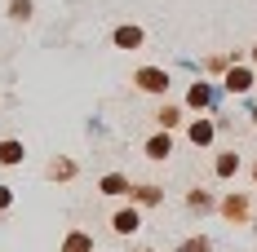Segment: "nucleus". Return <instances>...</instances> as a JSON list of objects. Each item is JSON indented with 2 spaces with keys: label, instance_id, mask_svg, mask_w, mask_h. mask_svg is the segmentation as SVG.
<instances>
[{
  "label": "nucleus",
  "instance_id": "1",
  "mask_svg": "<svg viewBox=\"0 0 257 252\" xmlns=\"http://www.w3.org/2000/svg\"><path fill=\"white\" fill-rule=\"evenodd\" d=\"M0 159H5V164H18V159H23V146H18V142H5V146H0Z\"/></svg>",
  "mask_w": 257,
  "mask_h": 252
},
{
  "label": "nucleus",
  "instance_id": "2",
  "mask_svg": "<svg viewBox=\"0 0 257 252\" xmlns=\"http://www.w3.org/2000/svg\"><path fill=\"white\" fill-rule=\"evenodd\" d=\"M138 80H142V89H164V84H169V80L160 76V71H142Z\"/></svg>",
  "mask_w": 257,
  "mask_h": 252
},
{
  "label": "nucleus",
  "instance_id": "3",
  "mask_svg": "<svg viewBox=\"0 0 257 252\" xmlns=\"http://www.w3.org/2000/svg\"><path fill=\"white\" fill-rule=\"evenodd\" d=\"M115 40H120V45H138V40H142V36H138V31H133V27H120V31H115Z\"/></svg>",
  "mask_w": 257,
  "mask_h": 252
},
{
  "label": "nucleus",
  "instance_id": "4",
  "mask_svg": "<svg viewBox=\"0 0 257 252\" xmlns=\"http://www.w3.org/2000/svg\"><path fill=\"white\" fill-rule=\"evenodd\" d=\"M226 84H231V89H239V93H244V89H248V84H253V80H248V71H231V80H226Z\"/></svg>",
  "mask_w": 257,
  "mask_h": 252
},
{
  "label": "nucleus",
  "instance_id": "5",
  "mask_svg": "<svg viewBox=\"0 0 257 252\" xmlns=\"http://www.w3.org/2000/svg\"><path fill=\"white\" fill-rule=\"evenodd\" d=\"M208 98H213V93H208L204 84H195V89H191V102H195V106H204V102H208Z\"/></svg>",
  "mask_w": 257,
  "mask_h": 252
},
{
  "label": "nucleus",
  "instance_id": "6",
  "mask_svg": "<svg viewBox=\"0 0 257 252\" xmlns=\"http://www.w3.org/2000/svg\"><path fill=\"white\" fill-rule=\"evenodd\" d=\"M138 226V217H133V212H120V217H115V230H133Z\"/></svg>",
  "mask_w": 257,
  "mask_h": 252
},
{
  "label": "nucleus",
  "instance_id": "7",
  "mask_svg": "<svg viewBox=\"0 0 257 252\" xmlns=\"http://www.w3.org/2000/svg\"><path fill=\"white\" fill-rule=\"evenodd\" d=\"M102 186H106V195H120V190H124V177H106Z\"/></svg>",
  "mask_w": 257,
  "mask_h": 252
},
{
  "label": "nucleus",
  "instance_id": "8",
  "mask_svg": "<svg viewBox=\"0 0 257 252\" xmlns=\"http://www.w3.org/2000/svg\"><path fill=\"white\" fill-rule=\"evenodd\" d=\"M191 137H195V142H208V137H213V128H208V124H195V128H191Z\"/></svg>",
  "mask_w": 257,
  "mask_h": 252
},
{
  "label": "nucleus",
  "instance_id": "9",
  "mask_svg": "<svg viewBox=\"0 0 257 252\" xmlns=\"http://www.w3.org/2000/svg\"><path fill=\"white\" fill-rule=\"evenodd\" d=\"M151 155H169V137H155V142H151Z\"/></svg>",
  "mask_w": 257,
  "mask_h": 252
},
{
  "label": "nucleus",
  "instance_id": "10",
  "mask_svg": "<svg viewBox=\"0 0 257 252\" xmlns=\"http://www.w3.org/2000/svg\"><path fill=\"white\" fill-rule=\"evenodd\" d=\"M67 252H89V243H84V239H71V243H67Z\"/></svg>",
  "mask_w": 257,
  "mask_h": 252
},
{
  "label": "nucleus",
  "instance_id": "11",
  "mask_svg": "<svg viewBox=\"0 0 257 252\" xmlns=\"http://www.w3.org/2000/svg\"><path fill=\"white\" fill-rule=\"evenodd\" d=\"M182 252H208V248H204V243H186Z\"/></svg>",
  "mask_w": 257,
  "mask_h": 252
},
{
  "label": "nucleus",
  "instance_id": "12",
  "mask_svg": "<svg viewBox=\"0 0 257 252\" xmlns=\"http://www.w3.org/2000/svg\"><path fill=\"white\" fill-rule=\"evenodd\" d=\"M5 203H9V190H5V186H0V208H5Z\"/></svg>",
  "mask_w": 257,
  "mask_h": 252
},
{
  "label": "nucleus",
  "instance_id": "13",
  "mask_svg": "<svg viewBox=\"0 0 257 252\" xmlns=\"http://www.w3.org/2000/svg\"><path fill=\"white\" fill-rule=\"evenodd\" d=\"M253 53H257V49H253Z\"/></svg>",
  "mask_w": 257,
  "mask_h": 252
}]
</instances>
